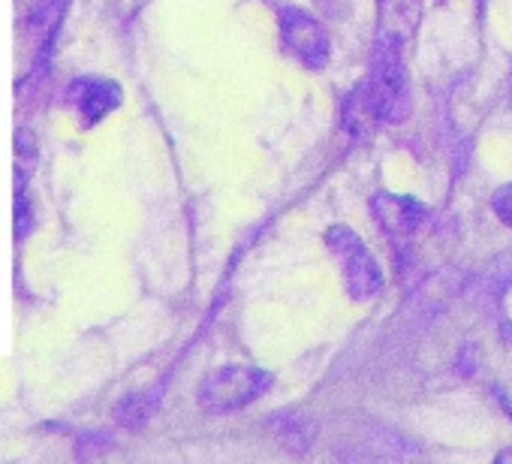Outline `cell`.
I'll return each mask as SVG.
<instances>
[{
	"label": "cell",
	"mask_w": 512,
	"mask_h": 464,
	"mask_svg": "<svg viewBox=\"0 0 512 464\" xmlns=\"http://www.w3.org/2000/svg\"><path fill=\"white\" fill-rule=\"evenodd\" d=\"M329 251L341 260L344 266V284L353 299H374L383 290V275L377 260L365 251L362 239L347 226H332L326 232Z\"/></svg>",
	"instance_id": "1"
},
{
	"label": "cell",
	"mask_w": 512,
	"mask_h": 464,
	"mask_svg": "<svg viewBox=\"0 0 512 464\" xmlns=\"http://www.w3.org/2000/svg\"><path fill=\"white\" fill-rule=\"evenodd\" d=\"M272 386V377L250 365H229L211 374L202 386V404L208 410H238L260 398Z\"/></svg>",
	"instance_id": "2"
},
{
	"label": "cell",
	"mask_w": 512,
	"mask_h": 464,
	"mask_svg": "<svg viewBox=\"0 0 512 464\" xmlns=\"http://www.w3.org/2000/svg\"><path fill=\"white\" fill-rule=\"evenodd\" d=\"M281 40L290 49L293 58H299L305 67H323L329 61V37L323 25L308 16L305 10H284L281 13Z\"/></svg>",
	"instance_id": "3"
},
{
	"label": "cell",
	"mask_w": 512,
	"mask_h": 464,
	"mask_svg": "<svg viewBox=\"0 0 512 464\" xmlns=\"http://www.w3.org/2000/svg\"><path fill=\"white\" fill-rule=\"evenodd\" d=\"M341 124L350 136H374L383 124H392L389 115H386V106L380 100V94L374 91V85L365 79L362 85H356L344 103H341Z\"/></svg>",
	"instance_id": "4"
},
{
	"label": "cell",
	"mask_w": 512,
	"mask_h": 464,
	"mask_svg": "<svg viewBox=\"0 0 512 464\" xmlns=\"http://www.w3.org/2000/svg\"><path fill=\"white\" fill-rule=\"evenodd\" d=\"M371 211L377 217V223L383 226L386 236L392 239H410L419 229V223L425 220V205L413 196H401V193H377L371 202Z\"/></svg>",
	"instance_id": "5"
},
{
	"label": "cell",
	"mask_w": 512,
	"mask_h": 464,
	"mask_svg": "<svg viewBox=\"0 0 512 464\" xmlns=\"http://www.w3.org/2000/svg\"><path fill=\"white\" fill-rule=\"evenodd\" d=\"M419 25V0H380L377 31L380 40L404 46Z\"/></svg>",
	"instance_id": "6"
},
{
	"label": "cell",
	"mask_w": 512,
	"mask_h": 464,
	"mask_svg": "<svg viewBox=\"0 0 512 464\" xmlns=\"http://www.w3.org/2000/svg\"><path fill=\"white\" fill-rule=\"evenodd\" d=\"M275 431H278V440L287 449H293V452H302L311 443V437H314V425L305 422L302 416H293V413L284 416V419H278L275 422Z\"/></svg>",
	"instance_id": "7"
},
{
	"label": "cell",
	"mask_w": 512,
	"mask_h": 464,
	"mask_svg": "<svg viewBox=\"0 0 512 464\" xmlns=\"http://www.w3.org/2000/svg\"><path fill=\"white\" fill-rule=\"evenodd\" d=\"M491 205H494V214L512 229V184H503V187L494 193Z\"/></svg>",
	"instance_id": "8"
},
{
	"label": "cell",
	"mask_w": 512,
	"mask_h": 464,
	"mask_svg": "<svg viewBox=\"0 0 512 464\" xmlns=\"http://www.w3.org/2000/svg\"><path fill=\"white\" fill-rule=\"evenodd\" d=\"M497 461H500V464H503V461H512V449H506V452H500V455H497Z\"/></svg>",
	"instance_id": "9"
}]
</instances>
